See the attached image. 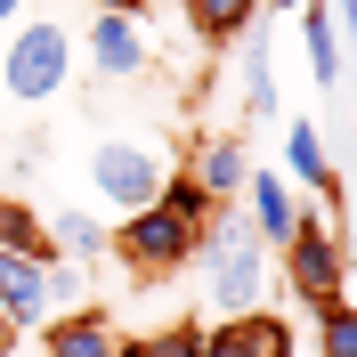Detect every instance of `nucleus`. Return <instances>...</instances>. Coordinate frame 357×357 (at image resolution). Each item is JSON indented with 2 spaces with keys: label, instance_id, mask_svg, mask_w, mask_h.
Returning <instances> with one entry per match:
<instances>
[{
  "label": "nucleus",
  "instance_id": "nucleus-1",
  "mask_svg": "<svg viewBox=\"0 0 357 357\" xmlns=\"http://www.w3.org/2000/svg\"><path fill=\"white\" fill-rule=\"evenodd\" d=\"M195 276H203V301L220 317H244L268 301V284H276V260H268V244L252 236V220L236 211V203H220L211 220L195 227Z\"/></svg>",
  "mask_w": 357,
  "mask_h": 357
},
{
  "label": "nucleus",
  "instance_id": "nucleus-2",
  "mask_svg": "<svg viewBox=\"0 0 357 357\" xmlns=\"http://www.w3.org/2000/svg\"><path fill=\"white\" fill-rule=\"evenodd\" d=\"M73 33L57 17H17L8 24V41H0V89L17 98V106H49L57 89L73 82Z\"/></svg>",
  "mask_w": 357,
  "mask_h": 357
},
{
  "label": "nucleus",
  "instance_id": "nucleus-3",
  "mask_svg": "<svg viewBox=\"0 0 357 357\" xmlns=\"http://www.w3.org/2000/svg\"><path fill=\"white\" fill-rule=\"evenodd\" d=\"M276 252H284V292L292 301L333 309L341 292H349V252H341V236H333V211H309Z\"/></svg>",
  "mask_w": 357,
  "mask_h": 357
},
{
  "label": "nucleus",
  "instance_id": "nucleus-4",
  "mask_svg": "<svg viewBox=\"0 0 357 357\" xmlns=\"http://www.w3.org/2000/svg\"><path fill=\"white\" fill-rule=\"evenodd\" d=\"M171 171H178V162L162 155V138H98V146H89V187H98L114 211L155 203Z\"/></svg>",
  "mask_w": 357,
  "mask_h": 357
},
{
  "label": "nucleus",
  "instance_id": "nucleus-5",
  "mask_svg": "<svg viewBox=\"0 0 357 357\" xmlns=\"http://www.w3.org/2000/svg\"><path fill=\"white\" fill-rule=\"evenodd\" d=\"M114 252H122L138 276H162V268H178L187 252H195V227L171 220L162 203H138V211H122V220H114Z\"/></svg>",
  "mask_w": 357,
  "mask_h": 357
},
{
  "label": "nucleus",
  "instance_id": "nucleus-6",
  "mask_svg": "<svg viewBox=\"0 0 357 357\" xmlns=\"http://www.w3.org/2000/svg\"><path fill=\"white\" fill-rule=\"evenodd\" d=\"M146 66H155L146 24H138L130 8H106V0H98V17H89V82H138Z\"/></svg>",
  "mask_w": 357,
  "mask_h": 357
},
{
  "label": "nucleus",
  "instance_id": "nucleus-7",
  "mask_svg": "<svg viewBox=\"0 0 357 357\" xmlns=\"http://www.w3.org/2000/svg\"><path fill=\"white\" fill-rule=\"evenodd\" d=\"M244 220H252V236H260L268 252L284 244L292 227L309 220V203L292 195V178L284 171H268V162H252V178H244Z\"/></svg>",
  "mask_w": 357,
  "mask_h": 357
},
{
  "label": "nucleus",
  "instance_id": "nucleus-8",
  "mask_svg": "<svg viewBox=\"0 0 357 357\" xmlns=\"http://www.w3.org/2000/svg\"><path fill=\"white\" fill-rule=\"evenodd\" d=\"M203 357H292V325L268 309L220 317V325H203Z\"/></svg>",
  "mask_w": 357,
  "mask_h": 357
},
{
  "label": "nucleus",
  "instance_id": "nucleus-9",
  "mask_svg": "<svg viewBox=\"0 0 357 357\" xmlns=\"http://www.w3.org/2000/svg\"><path fill=\"white\" fill-rule=\"evenodd\" d=\"M0 317H8L17 333H41L49 325V260L0 252Z\"/></svg>",
  "mask_w": 357,
  "mask_h": 357
},
{
  "label": "nucleus",
  "instance_id": "nucleus-10",
  "mask_svg": "<svg viewBox=\"0 0 357 357\" xmlns=\"http://www.w3.org/2000/svg\"><path fill=\"white\" fill-rule=\"evenodd\" d=\"M284 178L292 187H317L325 211H341V162L325 155V130H317V122H292L284 130Z\"/></svg>",
  "mask_w": 357,
  "mask_h": 357
},
{
  "label": "nucleus",
  "instance_id": "nucleus-11",
  "mask_svg": "<svg viewBox=\"0 0 357 357\" xmlns=\"http://www.w3.org/2000/svg\"><path fill=\"white\" fill-rule=\"evenodd\" d=\"M49 252H57V260H82V268H98L114 252V220H98V211H89V203H66V211H49Z\"/></svg>",
  "mask_w": 357,
  "mask_h": 357
},
{
  "label": "nucleus",
  "instance_id": "nucleus-12",
  "mask_svg": "<svg viewBox=\"0 0 357 357\" xmlns=\"http://www.w3.org/2000/svg\"><path fill=\"white\" fill-rule=\"evenodd\" d=\"M187 178H195L211 203H236V195H244V178H252V146H244V138H203L195 162H187Z\"/></svg>",
  "mask_w": 357,
  "mask_h": 357
},
{
  "label": "nucleus",
  "instance_id": "nucleus-13",
  "mask_svg": "<svg viewBox=\"0 0 357 357\" xmlns=\"http://www.w3.org/2000/svg\"><path fill=\"white\" fill-rule=\"evenodd\" d=\"M41 341H49V357H114V349H122V333L106 325V309H66V317H49Z\"/></svg>",
  "mask_w": 357,
  "mask_h": 357
},
{
  "label": "nucleus",
  "instance_id": "nucleus-14",
  "mask_svg": "<svg viewBox=\"0 0 357 357\" xmlns=\"http://www.w3.org/2000/svg\"><path fill=\"white\" fill-rule=\"evenodd\" d=\"M178 8H187V33H195V41H211V49L244 41L252 17H260V0H178Z\"/></svg>",
  "mask_w": 357,
  "mask_h": 357
},
{
  "label": "nucleus",
  "instance_id": "nucleus-15",
  "mask_svg": "<svg viewBox=\"0 0 357 357\" xmlns=\"http://www.w3.org/2000/svg\"><path fill=\"white\" fill-rule=\"evenodd\" d=\"M292 17H301V57H309V73L333 89L341 82V33H333V17H325V0H301Z\"/></svg>",
  "mask_w": 357,
  "mask_h": 357
},
{
  "label": "nucleus",
  "instance_id": "nucleus-16",
  "mask_svg": "<svg viewBox=\"0 0 357 357\" xmlns=\"http://www.w3.org/2000/svg\"><path fill=\"white\" fill-rule=\"evenodd\" d=\"M244 114H252V122H276V114H284V98H276V66H268V41H260V33H244Z\"/></svg>",
  "mask_w": 357,
  "mask_h": 357
},
{
  "label": "nucleus",
  "instance_id": "nucleus-17",
  "mask_svg": "<svg viewBox=\"0 0 357 357\" xmlns=\"http://www.w3.org/2000/svg\"><path fill=\"white\" fill-rule=\"evenodd\" d=\"M0 252H24V260H57V252H49L41 211H33V203H17V195H0Z\"/></svg>",
  "mask_w": 357,
  "mask_h": 357
},
{
  "label": "nucleus",
  "instance_id": "nucleus-18",
  "mask_svg": "<svg viewBox=\"0 0 357 357\" xmlns=\"http://www.w3.org/2000/svg\"><path fill=\"white\" fill-rule=\"evenodd\" d=\"M317 357H357V301L317 309Z\"/></svg>",
  "mask_w": 357,
  "mask_h": 357
},
{
  "label": "nucleus",
  "instance_id": "nucleus-19",
  "mask_svg": "<svg viewBox=\"0 0 357 357\" xmlns=\"http://www.w3.org/2000/svg\"><path fill=\"white\" fill-rule=\"evenodd\" d=\"M162 211H171V220H187V227H203V220H211V211H220V203H211V195H203V187H195V178H187V171H171V178H162Z\"/></svg>",
  "mask_w": 357,
  "mask_h": 357
},
{
  "label": "nucleus",
  "instance_id": "nucleus-20",
  "mask_svg": "<svg viewBox=\"0 0 357 357\" xmlns=\"http://www.w3.org/2000/svg\"><path fill=\"white\" fill-rule=\"evenodd\" d=\"M89 276H82V260H49V317H66V309H89Z\"/></svg>",
  "mask_w": 357,
  "mask_h": 357
},
{
  "label": "nucleus",
  "instance_id": "nucleus-21",
  "mask_svg": "<svg viewBox=\"0 0 357 357\" xmlns=\"http://www.w3.org/2000/svg\"><path fill=\"white\" fill-rule=\"evenodd\" d=\"M146 357H203V325H162V333H146Z\"/></svg>",
  "mask_w": 357,
  "mask_h": 357
},
{
  "label": "nucleus",
  "instance_id": "nucleus-22",
  "mask_svg": "<svg viewBox=\"0 0 357 357\" xmlns=\"http://www.w3.org/2000/svg\"><path fill=\"white\" fill-rule=\"evenodd\" d=\"M24 17V0H0V41H8V24Z\"/></svg>",
  "mask_w": 357,
  "mask_h": 357
},
{
  "label": "nucleus",
  "instance_id": "nucleus-23",
  "mask_svg": "<svg viewBox=\"0 0 357 357\" xmlns=\"http://www.w3.org/2000/svg\"><path fill=\"white\" fill-rule=\"evenodd\" d=\"M8 349H17V325H8V317H0V357H8Z\"/></svg>",
  "mask_w": 357,
  "mask_h": 357
},
{
  "label": "nucleus",
  "instance_id": "nucleus-24",
  "mask_svg": "<svg viewBox=\"0 0 357 357\" xmlns=\"http://www.w3.org/2000/svg\"><path fill=\"white\" fill-rule=\"evenodd\" d=\"M106 8H130V17H146V8H155V0H106Z\"/></svg>",
  "mask_w": 357,
  "mask_h": 357
},
{
  "label": "nucleus",
  "instance_id": "nucleus-25",
  "mask_svg": "<svg viewBox=\"0 0 357 357\" xmlns=\"http://www.w3.org/2000/svg\"><path fill=\"white\" fill-rule=\"evenodd\" d=\"M260 8H301V0H260Z\"/></svg>",
  "mask_w": 357,
  "mask_h": 357
}]
</instances>
